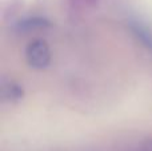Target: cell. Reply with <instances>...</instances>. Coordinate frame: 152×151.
I'll use <instances>...</instances> for the list:
<instances>
[{
	"label": "cell",
	"mask_w": 152,
	"mask_h": 151,
	"mask_svg": "<svg viewBox=\"0 0 152 151\" xmlns=\"http://www.w3.org/2000/svg\"><path fill=\"white\" fill-rule=\"evenodd\" d=\"M27 63L36 70H42L50 64L51 51L44 40H34L28 44L26 50Z\"/></svg>",
	"instance_id": "1"
}]
</instances>
